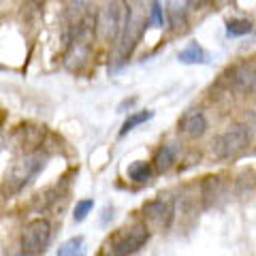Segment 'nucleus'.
Listing matches in <instances>:
<instances>
[{"instance_id": "20e7f679", "label": "nucleus", "mask_w": 256, "mask_h": 256, "mask_svg": "<svg viewBox=\"0 0 256 256\" xmlns=\"http://www.w3.org/2000/svg\"><path fill=\"white\" fill-rule=\"evenodd\" d=\"M143 216L156 228L169 230L175 222V216H178V203L171 194H158L156 198H152L143 205Z\"/></svg>"}, {"instance_id": "f8f14e48", "label": "nucleus", "mask_w": 256, "mask_h": 256, "mask_svg": "<svg viewBox=\"0 0 256 256\" xmlns=\"http://www.w3.org/2000/svg\"><path fill=\"white\" fill-rule=\"evenodd\" d=\"M178 60L182 64H205L207 62V54L198 43H192V45L186 47V50H182L178 54Z\"/></svg>"}, {"instance_id": "dca6fc26", "label": "nucleus", "mask_w": 256, "mask_h": 256, "mask_svg": "<svg viewBox=\"0 0 256 256\" xmlns=\"http://www.w3.org/2000/svg\"><path fill=\"white\" fill-rule=\"evenodd\" d=\"M82 248H84V237H73V239L64 242L58 248V256H75V254H82Z\"/></svg>"}, {"instance_id": "f03ea898", "label": "nucleus", "mask_w": 256, "mask_h": 256, "mask_svg": "<svg viewBox=\"0 0 256 256\" xmlns=\"http://www.w3.org/2000/svg\"><path fill=\"white\" fill-rule=\"evenodd\" d=\"M45 164H47V158L41 154V152L24 154V158H20L18 162H13L11 169L6 171V175H4V192L9 196L20 194V192L45 169Z\"/></svg>"}, {"instance_id": "9b49d317", "label": "nucleus", "mask_w": 256, "mask_h": 256, "mask_svg": "<svg viewBox=\"0 0 256 256\" xmlns=\"http://www.w3.org/2000/svg\"><path fill=\"white\" fill-rule=\"evenodd\" d=\"M175 162H178V150L173 146H162L154 156V169L158 173H166L169 169H173Z\"/></svg>"}, {"instance_id": "9d476101", "label": "nucleus", "mask_w": 256, "mask_h": 256, "mask_svg": "<svg viewBox=\"0 0 256 256\" xmlns=\"http://www.w3.org/2000/svg\"><path fill=\"white\" fill-rule=\"evenodd\" d=\"M43 134H45L43 128H34V126H20V128H18V132H15V139H18L20 148H22L24 152H26V146H30V148L41 146Z\"/></svg>"}, {"instance_id": "f3484780", "label": "nucleus", "mask_w": 256, "mask_h": 256, "mask_svg": "<svg viewBox=\"0 0 256 256\" xmlns=\"http://www.w3.org/2000/svg\"><path fill=\"white\" fill-rule=\"evenodd\" d=\"M94 210V201L92 198H84V201H79L75 205V214H73V220L75 222H84L88 218V214Z\"/></svg>"}, {"instance_id": "f257e3e1", "label": "nucleus", "mask_w": 256, "mask_h": 256, "mask_svg": "<svg viewBox=\"0 0 256 256\" xmlns=\"http://www.w3.org/2000/svg\"><path fill=\"white\" fill-rule=\"evenodd\" d=\"M98 28L107 43H122L130 30V4L126 0H109L98 15Z\"/></svg>"}, {"instance_id": "6e6552de", "label": "nucleus", "mask_w": 256, "mask_h": 256, "mask_svg": "<svg viewBox=\"0 0 256 256\" xmlns=\"http://www.w3.org/2000/svg\"><path fill=\"white\" fill-rule=\"evenodd\" d=\"M178 132L182 134V137L186 139H201L203 134L207 132V118L203 111L198 109H190L186 111L180 122H178Z\"/></svg>"}, {"instance_id": "4468645a", "label": "nucleus", "mask_w": 256, "mask_h": 256, "mask_svg": "<svg viewBox=\"0 0 256 256\" xmlns=\"http://www.w3.org/2000/svg\"><path fill=\"white\" fill-rule=\"evenodd\" d=\"M154 118V111H139V114H132L126 118V122L122 124V130H120V137H124V134H128L132 130V128H137L139 124H146L148 120Z\"/></svg>"}, {"instance_id": "ddd939ff", "label": "nucleus", "mask_w": 256, "mask_h": 256, "mask_svg": "<svg viewBox=\"0 0 256 256\" xmlns=\"http://www.w3.org/2000/svg\"><path fill=\"white\" fill-rule=\"evenodd\" d=\"M152 173H154V164L150 162H134L130 169H128V178H130L134 184H143L152 178Z\"/></svg>"}, {"instance_id": "39448f33", "label": "nucleus", "mask_w": 256, "mask_h": 256, "mask_svg": "<svg viewBox=\"0 0 256 256\" xmlns=\"http://www.w3.org/2000/svg\"><path fill=\"white\" fill-rule=\"evenodd\" d=\"M52 242V224L45 218L28 222L22 230V252L24 254H43Z\"/></svg>"}, {"instance_id": "423d86ee", "label": "nucleus", "mask_w": 256, "mask_h": 256, "mask_svg": "<svg viewBox=\"0 0 256 256\" xmlns=\"http://www.w3.org/2000/svg\"><path fill=\"white\" fill-rule=\"evenodd\" d=\"M150 226L148 224H134L132 228L124 230L122 235L116 239L114 244V254H120V256H126V254H134L139 252L141 248H146V244L150 242Z\"/></svg>"}, {"instance_id": "1a4fd4ad", "label": "nucleus", "mask_w": 256, "mask_h": 256, "mask_svg": "<svg viewBox=\"0 0 256 256\" xmlns=\"http://www.w3.org/2000/svg\"><path fill=\"white\" fill-rule=\"evenodd\" d=\"M224 190H226V184L220 175H207L201 182V198L205 207H212L224 196Z\"/></svg>"}, {"instance_id": "7ed1b4c3", "label": "nucleus", "mask_w": 256, "mask_h": 256, "mask_svg": "<svg viewBox=\"0 0 256 256\" xmlns=\"http://www.w3.org/2000/svg\"><path fill=\"white\" fill-rule=\"evenodd\" d=\"M250 146H252V128L246 124H235L212 141V156L216 160H235L244 152H248Z\"/></svg>"}, {"instance_id": "6ab92c4d", "label": "nucleus", "mask_w": 256, "mask_h": 256, "mask_svg": "<svg viewBox=\"0 0 256 256\" xmlns=\"http://www.w3.org/2000/svg\"><path fill=\"white\" fill-rule=\"evenodd\" d=\"M188 2H190L192 6H198V4H203V0H188Z\"/></svg>"}, {"instance_id": "aec40b11", "label": "nucleus", "mask_w": 256, "mask_h": 256, "mask_svg": "<svg viewBox=\"0 0 256 256\" xmlns=\"http://www.w3.org/2000/svg\"><path fill=\"white\" fill-rule=\"evenodd\" d=\"M73 4H77V6H79V4H84V0H73Z\"/></svg>"}, {"instance_id": "2eb2a0df", "label": "nucleus", "mask_w": 256, "mask_h": 256, "mask_svg": "<svg viewBox=\"0 0 256 256\" xmlns=\"http://www.w3.org/2000/svg\"><path fill=\"white\" fill-rule=\"evenodd\" d=\"M252 32V22L250 20H228L226 22V34L228 36H244Z\"/></svg>"}, {"instance_id": "0eeeda50", "label": "nucleus", "mask_w": 256, "mask_h": 256, "mask_svg": "<svg viewBox=\"0 0 256 256\" xmlns=\"http://www.w3.org/2000/svg\"><path fill=\"white\" fill-rule=\"evenodd\" d=\"M228 90L233 88L235 92L242 94H254L256 92V66L250 62L237 64V66L228 68Z\"/></svg>"}, {"instance_id": "a211bd4d", "label": "nucleus", "mask_w": 256, "mask_h": 256, "mask_svg": "<svg viewBox=\"0 0 256 256\" xmlns=\"http://www.w3.org/2000/svg\"><path fill=\"white\" fill-rule=\"evenodd\" d=\"M152 22L156 24V26H162V9L156 4L154 6V13H152Z\"/></svg>"}]
</instances>
